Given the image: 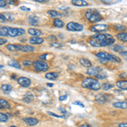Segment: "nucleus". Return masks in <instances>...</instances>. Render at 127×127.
Here are the masks:
<instances>
[{
    "instance_id": "8",
    "label": "nucleus",
    "mask_w": 127,
    "mask_h": 127,
    "mask_svg": "<svg viewBox=\"0 0 127 127\" xmlns=\"http://www.w3.org/2000/svg\"><path fill=\"white\" fill-rule=\"evenodd\" d=\"M101 68L99 67H95V66H92L90 68L87 69V74L88 75H93V76H97V75L101 72Z\"/></svg>"
},
{
    "instance_id": "20",
    "label": "nucleus",
    "mask_w": 127,
    "mask_h": 127,
    "mask_svg": "<svg viewBox=\"0 0 127 127\" xmlns=\"http://www.w3.org/2000/svg\"><path fill=\"white\" fill-rule=\"evenodd\" d=\"M80 64H81L82 66L86 67V68H87V69L93 66V65H92L91 61H90L89 59H85V58H81V59H80Z\"/></svg>"
},
{
    "instance_id": "49",
    "label": "nucleus",
    "mask_w": 127,
    "mask_h": 127,
    "mask_svg": "<svg viewBox=\"0 0 127 127\" xmlns=\"http://www.w3.org/2000/svg\"><path fill=\"white\" fill-rule=\"evenodd\" d=\"M59 110H60V111L63 113V114H64V116H65V114H67L66 110H64V108H59Z\"/></svg>"
},
{
    "instance_id": "18",
    "label": "nucleus",
    "mask_w": 127,
    "mask_h": 127,
    "mask_svg": "<svg viewBox=\"0 0 127 127\" xmlns=\"http://www.w3.org/2000/svg\"><path fill=\"white\" fill-rule=\"evenodd\" d=\"M116 86L121 90H127V80H120L116 81Z\"/></svg>"
},
{
    "instance_id": "39",
    "label": "nucleus",
    "mask_w": 127,
    "mask_h": 127,
    "mask_svg": "<svg viewBox=\"0 0 127 127\" xmlns=\"http://www.w3.org/2000/svg\"><path fill=\"white\" fill-rule=\"evenodd\" d=\"M32 63L33 62H32V61H30V60H24L23 62H22L24 66H29V65H32Z\"/></svg>"
},
{
    "instance_id": "12",
    "label": "nucleus",
    "mask_w": 127,
    "mask_h": 127,
    "mask_svg": "<svg viewBox=\"0 0 127 127\" xmlns=\"http://www.w3.org/2000/svg\"><path fill=\"white\" fill-rule=\"evenodd\" d=\"M1 15L5 21H12V20H15V15H14V14L9 13V12H3V13H1Z\"/></svg>"
},
{
    "instance_id": "28",
    "label": "nucleus",
    "mask_w": 127,
    "mask_h": 127,
    "mask_svg": "<svg viewBox=\"0 0 127 127\" xmlns=\"http://www.w3.org/2000/svg\"><path fill=\"white\" fill-rule=\"evenodd\" d=\"M0 108H7V109L10 108V105L8 101L3 98H0Z\"/></svg>"
},
{
    "instance_id": "25",
    "label": "nucleus",
    "mask_w": 127,
    "mask_h": 127,
    "mask_svg": "<svg viewBox=\"0 0 127 127\" xmlns=\"http://www.w3.org/2000/svg\"><path fill=\"white\" fill-rule=\"evenodd\" d=\"M8 64L9 65V66H12V67H15L16 69H21V65H20V64L19 63V61L17 60H15V59H12V60H9V62H8Z\"/></svg>"
},
{
    "instance_id": "17",
    "label": "nucleus",
    "mask_w": 127,
    "mask_h": 127,
    "mask_svg": "<svg viewBox=\"0 0 127 127\" xmlns=\"http://www.w3.org/2000/svg\"><path fill=\"white\" fill-rule=\"evenodd\" d=\"M112 49L115 52H118V53H122V52H126L127 51V48H126L125 46L123 45H120V44H114V46L112 47Z\"/></svg>"
},
{
    "instance_id": "30",
    "label": "nucleus",
    "mask_w": 127,
    "mask_h": 127,
    "mask_svg": "<svg viewBox=\"0 0 127 127\" xmlns=\"http://www.w3.org/2000/svg\"><path fill=\"white\" fill-rule=\"evenodd\" d=\"M48 14L51 16V17H54V18H55V19H56L57 17H60L61 16V14H59L58 11H56V10H54V9L48 10Z\"/></svg>"
},
{
    "instance_id": "46",
    "label": "nucleus",
    "mask_w": 127,
    "mask_h": 127,
    "mask_svg": "<svg viewBox=\"0 0 127 127\" xmlns=\"http://www.w3.org/2000/svg\"><path fill=\"white\" fill-rule=\"evenodd\" d=\"M67 95H63V96H60L59 97V101H64V100H65V99H67Z\"/></svg>"
},
{
    "instance_id": "58",
    "label": "nucleus",
    "mask_w": 127,
    "mask_h": 127,
    "mask_svg": "<svg viewBox=\"0 0 127 127\" xmlns=\"http://www.w3.org/2000/svg\"><path fill=\"white\" fill-rule=\"evenodd\" d=\"M10 127H17V126H10Z\"/></svg>"
},
{
    "instance_id": "33",
    "label": "nucleus",
    "mask_w": 127,
    "mask_h": 127,
    "mask_svg": "<svg viewBox=\"0 0 127 127\" xmlns=\"http://www.w3.org/2000/svg\"><path fill=\"white\" fill-rule=\"evenodd\" d=\"M8 34V26H3L0 27V36H7Z\"/></svg>"
},
{
    "instance_id": "57",
    "label": "nucleus",
    "mask_w": 127,
    "mask_h": 127,
    "mask_svg": "<svg viewBox=\"0 0 127 127\" xmlns=\"http://www.w3.org/2000/svg\"><path fill=\"white\" fill-rule=\"evenodd\" d=\"M3 65H0V68H3Z\"/></svg>"
},
{
    "instance_id": "13",
    "label": "nucleus",
    "mask_w": 127,
    "mask_h": 127,
    "mask_svg": "<svg viewBox=\"0 0 127 127\" xmlns=\"http://www.w3.org/2000/svg\"><path fill=\"white\" fill-rule=\"evenodd\" d=\"M29 41L32 44L38 45V44H42V42H44V39L42 37H40V36H32Z\"/></svg>"
},
{
    "instance_id": "42",
    "label": "nucleus",
    "mask_w": 127,
    "mask_h": 127,
    "mask_svg": "<svg viewBox=\"0 0 127 127\" xmlns=\"http://www.w3.org/2000/svg\"><path fill=\"white\" fill-rule=\"evenodd\" d=\"M7 42H8V41L6 40L5 38L0 37V46H1V45H3V44L7 43Z\"/></svg>"
},
{
    "instance_id": "16",
    "label": "nucleus",
    "mask_w": 127,
    "mask_h": 127,
    "mask_svg": "<svg viewBox=\"0 0 127 127\" xmlns=\"http://www.w3.org/2000/svg\"><path fill=\"white\" fill-rule=\"evenodd\" d=\"M28 33L32 36H40L42 34V31L39 29H36V28H29L28 30Z\"/></svg>"
},
{
    "instance_id": "6",
    "label": "nucleus",
    "mask_w": 127,
    "mask_h": 127,
    "mask_svg": "<svg viewBox=\"0 0 127 127\" xmlns=\"http://www.w3.org/2000/svg\"><path fill=\"white\" fill-rule=\"evenodd\" d=\"M84 26L81 24L76 23V22H69L66 25V29L69 32H81L82 31Z\"/></svg>"
},
{
    "instance_id": "52",
    "label": "nucleus",
    "mask_w": 127,
    "mask_h": 127,
    "mask_svg": "<svg viewBox=\"0 0 127 127\" xmlns=\"http://www.w3.org/2000/svg\"><path fill=\"white\" fill-rule=\"evenodd\" d=\"M0 22H1V23H3V22H5V20H3V18L2 17L1 14H0Z\"/></svg>"
},
{
    "instance_id": "43",
    "label": "nucleus",
    "mask_w": 127,
    "mask_h": 127,
    "mask_svg": "<svg viewBox=\"0 0 127 127\" xmlns=\"http://www.w3.org/2000/svg\"><path fill=\"white\" fill-rule=\"evenodd\" d=\"M6 5H7L6 1H4V0H0V8H1V7H5Z\"/></svg>"
},
{
    "instance_id": "44",
    "label": "nucleus",
    "mask_w": 127,
    "mask_h": 127,
    "mask_svg": "<svg viewBox=\"0 0 127 127\" xmlns=\"http://www.w3.org/2000/svg\"><path fill=\"white\" fill-rule=\"evenodd\" d=\"M73 104H75V105H79V106H81V107H82L84 108V104L83 103H81V102H79V101H75V102H74Z\"/></svg>"
},
{
    "instance_id": "3",
    "label": "nucleus",
    "mask_w": 127,
    "mask_h": 127,
    "mask_svg": "<svg viewBox=\"0 0 127 127\" xmlns=\"http://www.w3.org/2000/svg\"><path fill=\"white\" fill-rule=\"evenodd\" d=\"M96 56L97 57L98 59H100L103 63L104 62H108V61H114V62H117V63H120V59L118 58L117 56L111 54H108V53L106 52H98L96 54Z\"/></svg>"
},
{
    "instance_id": "5",
    "label": "nucleus",
    "mask_w": 127,
    "mask_h": 127,
    "mask_svg": "<svg viewBox=\"0 0 127 127\" xmlns=\"http://www.w3.org/2000/svg\"><path fill=\"white\" fill-rule=\"evenodd\" d=\"M32 65L34 66V68L37 71H47L48 69V64L46 62H44L43 60H36L32 63Z\"/></svg>"
},
{
    "instance_id": "45",
    "label": "nucleus",
    "mask_w": 127,
    "mask_h": 127,
    "mask_svg": "<svg viewBox=\"0 0 127 127\" xmlns=\"http://www.w3.org/2000/svg\"><path fill=\"white\" fill-rule=\"evenodd\" d=\"M47 56H48V54H42V55H39V59L41 60H45V59H47Z\"/></svg>"
},
{
    "instance_id": "11",
    "label": "nucleus",
    "mask_w": 127,
    "mask_h": 127,
    "mask_svg": "<svg viewBox=\"0 0 127 127\" xmlns=\"http://www.w3.org/2000/svg\"><path fill=\"white\" fill-rule=\"evenodd\" d=\"M23 121L29 126H33L38 124V120L36 118H24Z\"/></svg>"
},
{
    "instance_id": "19",
    "label": "nucleus",
    "mask_w": 127,
    "mask_h": 127,
    "mask_svg": "<svg viewBox=\"0 0 127 127\" xmlns=\"http://www.w3.org/2000/svg\"><path fill=\"white\" fill-rule=\"evenodd\" d=\"M28 21H29V24L32 25L33 26H36L39 24V18L36 17V15H31L28 19Z\"/></svg>"
},
{
    "instance_id": "9",
    "label": "nucleus",
    "mask_w": 127,
    "mask_h": 127,
    "mask_svg": "<svg viewBox=\"0 0 127 127\" xmlns=\"http://www.w3.org/2000/svg\"><path fill=\"white\" fill-rule=\"evenodd\" d=\"M18 83H19V85H20L23 87H29L31 84H32V81L27 77H20L18 79Z\"/></svg>"
},
{
    "instance_id": "53",
    "label": "nucleus",
    "mask_w": 127,
    "mask_h": 127,
    "mask_svg": "<svg viewBox=\"0 0 127 127\" xmlns=\"http://www.w3.org/2000/svg\"><path fill=\"white\" fill-rule=\"evenodd\" d=\"M35 2H37V3H42V2H48L47 0H34Z\"/></svg>"
},
{
    "instance_id": "54",
    "label": "nucleus",
    "mask_w": 127,
    "mask_h": 127,
    "mask_svg": "<svg viewBox=\"0 0 127 127\" xmlns=\"http://www.w3.org/2000/svg\"><path fill=\"white\" fill-rule=\"evenodd\" d=\"M47 86L49 87H54V84H51V83H48L47 84Z\"/></svg>"
},
{
    "instance_id": "29",
    "label": "nucleus",
    "mask_w": 127,
    "mask_h": 127,
    "mask_svg": "<svg viewBox=\"0 0 127 127\" xmlns=\"http://www.w3.org/2000/svg\"><path fill=\"white\" fill-rule=\"evenodd\" d=\"M32 100H33V95H32V93H26L25 97H23V101L26 102V103H30Z\"/></svg>"
},
{
    "instance_id": "22",
    "label": "nucleus",
    "mask_w": 127,
    "mask_h": 127,
    "mask_svg": "<svg viewBox=\"0 0 127 127\" xmlns=\"http://www.w3.org/2000/svg\"><path fill=\"white\" fill-rule=\"evenodd\" d=\"M114 29L115 31H117L119 32V33H120V32H126V31L127 30L126 26H124V25H120V24H115L114 25Z\"/></svg>"
},
{
    "instance_id": "41",
    "label": "nucleus",
    "mask_w": 127,
    "mask_h": 127,
    "mask_svg": "<svg viewBox=\"0 0 127 127\" xmlns=\"http://www.w3.org/2000/svg\"><path fill=\"white\" fill-rule=\"evenodd\" d=\"M103 75H103V74H102V73H99L97 75V76H95V77H96V78H97V79L103 80V79H104V78H106V77H107V76H103Z\"/></svg>"
},
{
    "instance_id": "47",
    "label": "nucleus",
    "mask_w": 127,
    "mask_h": 127,
    "mask_svg": "<svg viewBox=\"0 0 127 127\" xmlns=\"http://www.w3.org/2000/svg\"><path fill=\"white\" fill-rule=\"evenodd\" d=\"M120 78L125 79L126 77H127V74H126V73H122V74H120Z\"/></svg>"
},
{
    "instance_id": "10",
    "label": "nucleus",
    "mask_w": 127,
    "mask_h": 127,
    "mask_svg": "<svg viewBox=\"0 0 127 127\" xmlns=\"http://www.w3.org/2000/svg\"><path fill=\"white\" fill-rule=\"evenodd\" d=\"M6 48L9 51L15 52V51H22L23 45L21 44H8L6 45Z\"/></svg>"
},
{
    "instance_id": "40",
    "label": "nucleus",
    "mask_w": 127,
    "mask_h": 127,
    "mask_svg": "<svg viewBox=\"0 0 127 127\" xmlns=\"http://www.w3.org/2000/svg\"><path fill=\"white\" fill-rule=\"evenodd\" d=\"M48 39L51 40V41H54V42H57V37L54 36V35H50V36H48Z\"/></svg>"
},
{
    "instance_id": "37",
    "label": "nucleus",
    "mask_w": 127,
    "mask_h": 127,
    "mask_svg": "<svg viewBox=\"0 0 127 127\" xmlns=\"http://www.w3.org/2000/svg\"><path fill=\"white\" fill-rule=\"evenodd\" d=\"M89 44L91 45V46H93V47H97V48H98V47H100L99 43H98L97 41L94 40V39L90 40V41H89Z\"/></svg>"
},
{
    "instance_id": "1",
    "label": "nucleus",
    "mask_w": 127,
    "mask_h": 127,
    "mask_svg": "<svg viewBox=\"0 0 127 127\" xmlns=\"http://www.w3.org/2000/svg\"><path fill=\"white\" fill-rule=\"evenodd\" d=\"M92 39L96 40L99 43L100 47H106V46H111L114 44L115 39L114 36L110 34H103V33H97L93 35L92 36Z\"/></svg>"
},
{
    "instance_id": "21",
    "label": "nucleus",
    "mask_w": 127,
    "mask_h": 127,
    "mask_svg": "<svg viewBox=\"0 0 127 127\" xmlns=\"http://www.w3.org/2000/svg\"><path fill=\"white\" fill-rule=\"evenodd\" d=\"M71 3L75 6H80V7H83V6H87L88 3L85 0H72Z\"/></svg>"
},
{
    "instance_id": "31",
    "label": "nucleus",
    "mask_w": 127,
    "mask_h": 127,
    "mask_svg": "<svg viewBox=\"0 0 127 127\" xmlns=\"http://www.w3.org/2000/svg\"><path fill=\"white\" fill-rule=\"evenodd\" d=\"M1 89H2V91L3 92V93H9L10 92L12 91V87L10 85H8V84H4V85H3L1 87Z\"/></svg>"
},
{
    "instance_id": "27",
    "label": "nucleus",
    "mask_w": 127,
    "mask_h": 127,
    "mask_svg": "<svg viewBox=\"0 0 127 127\" xmlns=\"http://www.w3.org/2000/svg\"><path fill=\"white\" fill-rule=\"evenodd\" d=\"M116 37L122 42H127V32H120L116 35Z\"/></svg>"
},
{
    "instance_id": "14",
    "label": "nucleus",
    "mask_w": 127,
    "mask_h": 127,
    "mask_svg": "<svg viewBox=\"0 0 127 127\" xmlns=\"http://www.w3.org/2000/svg\"><path fill=\"white\" fill-rule=\"evenodd\" d=\"M8 34L11 37L19 36V28L15 27H8Z\"/></svg>"
},
{
    "instance_id": "56",
    "label": "nucleus",
    "mask_w": 127,
    "mask_h": 127,
    "mask_svg": "<svg viewBox=\"0 0 127 127\" xmlns=\"http://www.w3.org/2000/svg\"><path fill=\"white\" fill-rule=\"evenodd\" d=\"M88 126H89V127H93V126H91V125H88Z\"/></svg>"
},
{
    "instance_id": "2",
    "label": "nucleus",
    "mask_w": 127,
    "mask_h": 127,
    "mask_svg": "<svg viewBox=\"0 0 127 127\" xmlns=\"http://www.w3.org/2000/svg\"><path fill=\"white\" fill-rule=\"evenodd\" d=\"M81 87L86 89H90L93 91H98L101 88L100 82L95 78H92V77H87V78L84 79L81 82Z\"/></svg>"
},
{
    "instance_id": "32",
    "label": "nucleus",
    "mask_w": 127,
    "mask_h": 127,
    "mask_svg": "<svg viewBox=\"0 0 127 127\" xmlns=\"http://www.w3.org/2000/svg\"><path fill=\"white\" fill-rule=\"evenodd\" d=\"M35 50V48L32 46L30 45H23V48H22V52L25 53H32Z\"/></svg>"
},
{
    "instance_id": "55",
    "label": "nucleus",
    "mask_w": 127,
    "mask_h": 127,
    "mask_svg": "<svg viewBox=\"0 0 127 127\" xmlns=\"http://www.w3.org/2000/svg\"><path fill=\"white\" fill-rule=\"evenodd\" d=\"M80 127H89V126H88V125H87V124H83V125H81Z\"/></svg>"
},
{
    "instance_id": "50",
    "label": "nucleus",
    "mask_w": 127,
    "mask_h": 127,
    "mask_svg": "<svg viewBox=\"0 0 127 127\" xmlns=\"http://www.w3.org/2000/svg\"><path fill=\"white\" fill-rule=\"evenodd\" d=\"M119 127H127V123H120Z\"/></svg>"
},
{
    "instance_id": "15",
    "label": "nucleus",
    "mask_w": 127,
    "mask_h": 127,
    "mask_svg": "<svg viewBox=\"0 0 127 127\" xmlns=\"http://www.w3.org/2000/svg\"><path fill=\"white\" fill-rule=\"evenodd\" d=\"M107 95H103V94H98L95 97V101L98 103H105L108 101V98L106 97Z\"/></svg>"
},
{
    "instance_id": "35",
    "label": "nucleus",
    "mask_w": 127,
    "mask_h": 127,
    "mask_svg": "<svg viewBox=\"0 0 127 127\" xmlns=\"http://www.w3.org/2000/svg\"><path fill=\"white\" fill-rule=\"evenodd\" d=\"M9 120V116L7 114H3V113H0V122H8Z\"/></svg>"
},
{
    "instance_id": "23",
    "label": "nucleus",
    "mask_w": 127,
    "mask_h": 127,
    "mask_svg": "<svg viewBox=\"0 0 127 127\" xmlns=\"http://www.w3.org/2000/svg\"><path fill=\"white\" fill-rule=\"evenodd\" d=\"M59 76V74L57 72H48V73H46L45 75V77H46L48 80H50V81H54L58 78Z\"/></svg>"
},
{
    "instance_id": "38",
    "label": "nucleus",
    "mask_w": 127,
    "mask_h": 127,
    "mask_svg": "<svg viewBox=\"0 0 127 127\" xmlns=\"http://www.w3.org/2000/svg\"><path fill=\"white\" fill-rule=\"evenodd\" d=\"M48 114H49V115L54 116V117H56V118H63V119H64V118H65V116H64V115H58V114H54V113H52V112H48Z\"/></svg>"
},
{
    "instance_id": "36",
    "label": "nucleus",
    "mask_w": 127,
    "mask_h": 127,
    "mask_svg": "<svg viewBox=\"0 0 127 127\" xmlns=\"http://www.w3.org/2000/svg\"><path fill=\"white\" fill-rule=\"evenodd\" d=\"M50 45L53 47V48H61L64 46L62 43H59V42H52V43H51Z\"/></svg>"
},
{
    "instance_id": "34",
    "label": "nucleus",
    "mask_w": 127,
    "mask_h": 127,
    "mask_svg": "<svg viewBox=\"0 0 127 127\" xmlns=\"http://www.w3.org/2000/svg\"><path fill=\"white\" fill-rule=\"evenodd\" d=\"M114 87V86L112 85V84H110V83H103V85L101 86V88L103 90H104V91H108V90H110V89H112V88Z\"/></svg>"
},
{
    "instance_id": "7",
    "label": "nucleus",
    "mask_w": 127,
    "mask_h": 127,
    "mask_svg": "<svg viewBox=\"0 0 127 127\" xmlns=\"http://www.w3.org/2000/svg\"><path fill=\"white\" fill-rule=\"evenodd\" d=\"M108 28V25H104V24H98V25H95V26H93L91 27V31L93 32H97V33H101L103 32H105L107 31Z\"/></svg>"
},
{
    "instance_id": "51",
    "label": "nucleus",
    "mask_w": 127,
    "mask_h": 127,
    "mask_svg": "<svg viewBox=\"0 0 127 127\" xmlns=\"http://www.w3.org/2000/svg\"><path fill=\"white\" fill-rule=\"evenodd\" d=\"M6 3H7V4H14V3H15V2L12 1V0H7V1H6Z\"/></svg>"
},
{
    "instance_id": "4",
    "label": "nucleus",
    "mask_w": 127,
    "mask_h": 127,
    "mask_svg": "<svg viewBox=\"0 0 127 127\" xmlns=\"http://www.w3.org/2000/svg\"><path fill=\"white\" fill-rule=\"evenodd\" d=\"M86 18L89 20L92 23H96V22L100 21L103 17L100 15V13L96 9H88L87 12H86Z\"/></svg>"
},
{
    "instance_id": "24",
    "label": "nucleus",
    "mask_w": 127,
    "mask_h": 127,
    "mask_svg": "<svg viewBox=\"0 0 127 127\" xmlns=\"http://www.w3.org/2000/svg\"><path fill=\"white\" fill-rule=\"evenodd\" d=\"M113 106L114 108H123V109H126L127 108V102H116V103H113Z\"/></svg>"
},
{
    "instance_id": "48",
    "label": "nucleus",
    "mask_w": 127,
    "mask_h": 127,
    "mask_svg": "<svg viewBox=\"0 0 127 127\" xmlns=\"http://www.w3.org/2000/svg\"><path fill=\"white\" fill-rule=\"evenodd\" d=\"M20 9H22V10H26V11H30V9L29 8H27V7H25V6H21L20 7Z\"/></svg>"
},
{
    "instance_id": "59",
    "label": "nucleus",
    "mask_w": 127,
    "mask_h": 127,
    "mask_svg": "<svg viewBox=\"0 0 127 127\" xmlns=\"http://www.w3.org/2000/svg\"><path fill=\"white\" fill-rule=\"evenodd\" d=\"M126 102H127V100H126Z\"/></svg>"
},
{
    "instance_id": "26",
    "label": "nucleus",
    "mask_w": 127,
    "mask_h": 127,
    "mask_svg": "<svg viewBox=\"0 0 127 127\" xmlns=\"http://www.w3.org/2000/svg\"><path fill=\"white\" fill-rule=\"evenodd\" d=\"M53 24H54V26L57 28H62L63 26H64V23L60 19H59V18L54 19V21H53Z\"/></svg>"
}]
</instances>
